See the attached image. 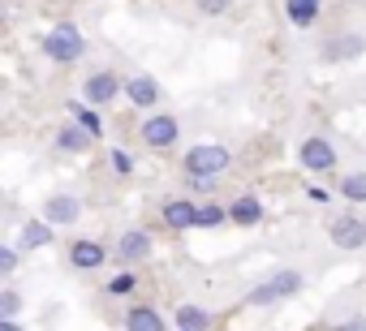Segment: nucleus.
I'll return each mask as SVG.
<instances>
[{
  "label": "nucleus",
  "instance_id": "f257e3e1",
  "mask_svg": "<svg viewBox=\"0 0 366 331\" xmlns=\"http://www.w3.org/2000/svg\"><path fill=\"white\" fill-rule=\"evenodd\" d=\"M302 288H306V275H302L297 267H280V271H272L267 280H259V284L246 292V305L263 310V305H276V301H289V297H297Z\"/></svg>",
  "mask_w": 366,
  "mask_h": 331
},
{
  "label": "nucleus",
  "instance_id": "f03ea898",
  "mask_svg": "<svg viewBox=\"0 0 366 331\" xmlns=\"http://www.w3.org/2000/svg\"><path fill=\"white\" fill-rule=\"evenodd\" d=\"M82 52H86V39H82V31L74 22H56L48 31V39H44V56L56 61V65H74Z\"/></svg>",
  "mask_w": 366,
  "mask_h": 331
},
{
  "label": "nucleus",
  "instance_id": "7ed1b4c3",
  "mask_svg": "<svg viewBox=\"0 0 366 331\" xmlns=\"http://www.w3.org/2000/svg\"><path fill=\"white\" fill-rule=\"evenodd\" d=\"M233 163V155H229V146H220V142H203V146H190L186 151V177H220L224 168Z\"/></svg>",
  "mask_w": 366,
  "mask_h": 331
},
{
  "label": "nucleus",
  "instance_id": "20e7f679",
  "mask_svg": "<svg viewBox=\"0 0 366 331\" xmlns=\"http://www.w3.org/2000/svg\"><path fill=\"white\" fill-rule=\"evenodd\" d=\"M297 163H302V168L306 173H332L336 168V163H340V155H336V146L327 142V138H319V133H310L302 146H297Z\"/></svg>",
  "mask_w": 366,
  "mask_h": 331
},
{
  "label": "nucleus",
  "instance_id": "39448f33",
  "mask_svg": "<svg viewBox=\"0 0 366 331\" xmlns=\"http://www.w3.org/2000/svg\"><path fill=\"white\" fill-rule=\"evenodd\" d=\"M357 56H366V35H357V31H340V35L323 39V48H319V61H327V65L357 61Z\"/></svg>",
  "mask_w": 366,
  "mask_h": 331
},
{
  "label": "nucleus",
  "instance_id": "423d86ee",
  "mask_svg": "<svg viewBox=\"0 0 366 331\" xmlns=\"http://www.w3.org/2000/svg\"><path fill=\"white\" fill-rule=\"evenodd\" d=\"M177 138H181V121H177V116L155 112V116L142 121V142H147L151 151H168V146H177Z\"/></svg>",
  "mask_w": 366,
  "mask_h": 331
},
{
  "label": "nucleus",
  "instance_id": "0eeeda50",
  "mask_svg": "<svg viewBox=\"0 0 366 331\" xmlns=\"http://www.w3.org/2000/svg\"><path fill=\"white\" fill-rule=\"evenodd\" d=\"M327 237H332L336 250H362L366 245V220L362 215H332Z\"/></svg>",
  "mask_w": 366,
  "mask_h": 331
},
{
  "label": "nucleus",
  "instance_id": "6e6552de",
  "mask_svg": "<svg viewBox=\"0 0 366 331\" xmlns=\"http://www.w3.org/2000/svg\"><path fill=\"white\" fill-rule=\"evenodd\" d=\"M121 86H125V82H121L117 73H108V69H99V73H91V78L82 82V99H86V103H112Z\"/></svg>",
  "mask_w": 366,
  "mask_h": 331
},
{
  "label": "nucleus",
  "instance_id": "1a4fd4ad",
  "mask_svg": "<svg viewBox=\"0 0 366 331\" xmlns=\"http://www.w3.org/2000/svg\"><path fill=\"white\" fill-rule=\"evenodd\" d=\"M164 224L177 228V233L199 228V207H194L190 198H168V203H164Z\"/></svg>",
  "mask_w": 366,
  "mask_h": 331
},
{
  "label": "nucleus",
  "instance_id": "9d476101",
  "mask_svg": "<svg viewBox=\"0 0 366 331\" xmlns=\"http://www.w3.org/2000/svg\"><path fill=\"white\" fill-rule=\"evenodd\" d=\"M78 215H82V203H78V198H69V194H56V198H48V207H44V220H48L52 228L74 224Z\"/></svg>",
  "mask_w": 366,
  "mask_h": 331
},
{
  "label": "nucleus",
  "instance_id": "9b49d317",
  "mask_svg": "<svg viewBox=\"0 0 366 331\" xmlns=\"http://www.w3.org/2000/svg\"><path fill=\"white\" fill-rule=\"evenodd\" d=\"M147 254H151V233H142V228L121 233V241H117V258H121V263H138V258H147Z\"/></svg>",
  "mask_w": 366,
  "mask_h": 331
},
{
  "label": "nucleus",
  "instance_id": "f8f14e48",
  "mask_svg": "<svg viewBox=\"0 0 366 331\" xmlns=\"http://www.w3.org/2000/svg\"><path fill=\"white\" fill-rule=\"evenodd\" d=\"M69 263H74L78 271H95V267H104V263H108V250H104L99 241H74Z\"/></svg>",
  "mask_w": 366,
  "mask_h": 331
},
{
  "label": "nucleus",
  "instance_id": "ddd939ff",
  "mask_svg": "<svg viewBox=\"0 0 366 331\" xmlns=\"http://www.w3.org/2000/svg\"><path fill=\"white\" fill-rule=\"evenodd\" d=\"M319 9H323V0H285V18L297 31H310L319 22Z\"/></svg>",
  "mask_w": 366,
  "mask_h": 331
},
{
  "label": "nucleus",
  "instance_id": "4468645a",
  "mask_svg": "<svg viewBox=\"0 0 366 331\" xmlns=\"http://www.w3.org/2000/svg\"><path fill=\"white\" fill-rule=\"evenodd\" d=\"M229 224H242V228H254V224H263V203H259L254 194H242V198L229 207Z\"/></svg>",
  "mask_w": 366,
  "mask_h": 331
},
{
  "label": "nucleus",
  "instance_id": "2eb2a0df",
  "mask_svg": "<svg viewBox=\"0 0 366 331\" xmlns=\"http://www.w3.org/2000/svg\"><path fill=\"white\" fill-rule=\"evenodd\" d=\"M125 95H129L138 108H155V103H159V82H155V78H129V82H125Z\"/></svg>",
  "mask_w": 366,
  "mask_h": 331
},
{
  "label": "nucleus",
  "instance_id": "dca6fc26",
  "mask_svg": "<svg viewBox=\"0 0 366 331\" xmlns=\"http://www.w3.org/2000/svg\"><path fill=\"white\" fill-rule=\"evenodd\" d=\"M125 331H168V327H164L159 310H151V305H134V310L125 314Z\"/></svg>",
  "mask_w": 366,
  "mask_h": 331
},
{
  "label": "nucleus",
  "instance_id": "f3484780",
  "mask_svg": "<svg viewBox=\"0 0 366 331\" xmlns=\"http://www.w3.org/2000/svg\"><path fill=\"white\" fill-rule=\"evenodd\" d=\"M177 327L181 331H212V314L203 305H177Z\"/></svg>",
  "mask_w": 366,
  "mask_h": 331
},
{
  "label": "nucleus",
  "instance_id": "a211bd4d",
  "mask_svg": "<svg viewBox=\"0 0 366 331\" xmlns=\"http://www.w3.org/2000/svg\"><path fill=\"white\" fill-rule=\"evenodd\" d=\"M52 237H56V228H52L48 220H35V224L22 228V241H18V245H22V250H44Z\"/></svg>",
  "mask_w": 366,
  "mask_h": 331
},
{
  "label": "nucleus",
  "instance_id": "6ab92c4d",
  "mask_svg": "<svg viewBox=\"0 0 366 331\" xmlns=\"http://www.w3.org/2000/svg\"><path fill=\"white\" fill-rule=\"evenodd\" d=\"M336 194H340L345 203H366V168L345 173V177H340V185H336Z\"/></svg>",
  "mask_w": 366,
  "mask_h": 331
},
{
  "label": "nucleus",
  "instance_id": "aec40b11",
  "mask_svg": "<svg viewBox=\"0 0 366 331\" xmlns=\"http://www.w3.org/2000/svg\"><path fill=\"white\" fill-rule=\"evenodd\" d=\"M91 142H95V138H91L82 125H61V129H56V146H61V151H86Z\"/></svg>",
  "mask_w": 366,
  "mask_h": 331
},
{
  "label": "nucleus",
  "instance_id": "412c9836",
  "mask_svg": "<svg viewBox=\"0 0 366 331\" xmlns=\"http://www.w3.org/2000/svg\"><path fill=\"white\" fill-rule=\"evenodd\" d=\"M74 125H82L91 138H99V133H104V121H99V112H95V108H78V103H74Z\"/></svg>",
  "mask_w": 366,
  "mask_h": 331
},
{
  "label": "nucleus",
  "instance_id": "4be33fe9",
  "mask_svg": "<svg viewBox=\"0 0 366 331\" xmlns=\"http://www.w3.org/2000/svg\"><path fill=\"white\" fill-rule=\"evenodd\" d=\"M224 220H229V207H216V203L199 207V228H220Z\"/></svg>",
  "mask_w": 366,
  "mask_h": 331
},
{
  "label": "nucleus",
  "instance_id": "5701e85b",
  "mask_svg": "<svg viewBox=\"0 0 366 331\" xmlns=\"http://www.w3.org/2000/svg\"><path fill=\"white\" fill-rule=\"evenodd\" d=\"M18 314H22V292L0 288V318H18Z\"/></svg>",
  "mask_w": 366,
  "mask_h": 331
},
{
  "label": "nucleus",
  "instance_id": "b1692460",
  "mask_svg": "<svg viewBox=\"0 0 366 331\" xmlns=\"http://www.w3.org/2000/svg\"><path fill=\"white\" fill-rule=\"evenodd\" d=\"M18 271V250L14 245H0V280Z\"/></svg>",
  "mask_w": 366,
  "mask_h": 331
},
{
  "label": "nucleus",
  "instance_id": "393cba45",
  "mask_svg": "<svg viewBox=\"0 0 366 331\" xmlns=\"http://www.w3.org/2000/svg\"><path fill=\"white\" fill-rule=\"evenodd\" d=\"M125 292H134V275H129V271H121V275L108 284V297H125Z\"/></svg>",
  "mask_w": 366,
  "mask_h": 331
},
{
  "label": "nucleus",
  "instance_id": "a878e982",
  "mask_svg": "<svg viewBox=\"0 0 366 331\" xmlns=\"http://www.w3.org/2000/svg\"><path fill=\"white\" fill-rule=\"evenodd\" d=\"M112 168H117L121 177H129V173H134V155H129V151H112Z\"/></svg>",
  "mask_w": 366,
  "mask_h": 331
},
{
  "label": "nucleus",
  "instance_id": "bb28decb",
  "mask_svg": "<svg viewBox=\"0 0 366 331\" xmlns=\"http://www.w3.org/2000/svg\"><path fill=\"white\" fill-rule=\"evenodd\" d=\"M194 5H199L203 14H212V18H216V14H224V9H229V0H194Z\"/></svg>",
  "mask_w": 366,
  "mask_h": 331
},
{
  "label": "nucleus",
  "instance_id": "cd10ccee",
  "mask_svg": "<svg viewBox=\"0 0 366 331\" xmlns=\"http://www.w3.org/2000/svg\"><path fill=\"white\" fill-rule=\"evenodd\" d=\"M332 331H366V318H362V314H353V318H345V322H336Z\"/></svg>",
  "mask_w": 366,
  "mask_h": 331
},
{
  "label": "nucleus",
  "instance_id": "c85d7f7f",
  "mask_svg": "<svg viewBox=\"0 0 366 331\" xmlns=\"http://www.w3.org/2000/svg\"><path fill=\"white\" fill-rule=\"evenodd\" d=\"M190 185H194L199 194H212V190H216V185H212V177H190Z\"/></svg>",
  "mask_w": 366,
  "mask_h": 331
},
{
  "label": "nucleus",
  "instance_id": "c756f323",
  "mask_svg": "<svg viewBox=\"0 0 366 331\" xmlns=\"http://www.w3.org/2000/svg\"><path fill=\"white\" fill-rule=\"evenodd\" d=\"M306 194H310V203H327V198H332V194H327V190H319V185H310Z\"/></svg>",
  "mask_w": 366,
  "mask_h": 331
},
{
  "label": "nucleus",
  "instance_id": "7c9ffc66",
  "mask_svg": "<svg viewBox=\"0 0 366 331\" xmlns=\"http://www.w3.org/2000/svg\"><path fill=\"white\" fill-rule=\"evenodd\" d=\"M0 331H26V327H22L18 318H0Z\"/></svg>",
  "mask_w": 366,
  "mask_h": 331
}]
</instances>
